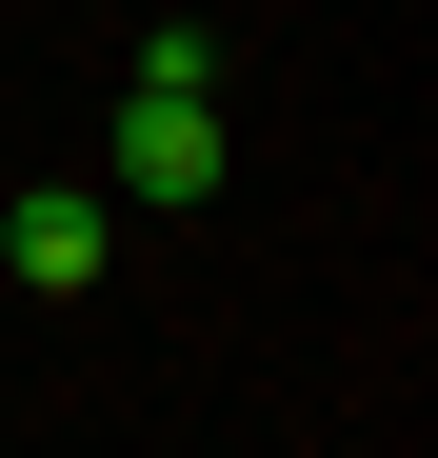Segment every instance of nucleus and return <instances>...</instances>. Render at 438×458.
I'll use <instances>...</instances> for the list:
<instances>
[{
	"instance_id": "nucleus-1",
	"label": "nucleus",
	"mask_w": 438,
	"mask_h": 458,
	"mask_svg": "<svg viewBox=\"0 0 438 458\" xmlns=\"http://www.w3.org/2000/svg\"><path fill=\"white\" fill-rule=\"evenodd\" d=\"M219 180H240L219 100H139V81H120V199H219Z\"/></svg>"
},
{
	"instance_id": "nucleus-2",
	"label": "nucleus",
	"mask_w": 438,
	"mask_h": 458,
	"mask_svg": "<svg viewBox=\"0 0 438 458\" xmlns=\"http://www.w3.org/2000/svg\"><path fill=\"white\" fill-rule=\"evenodd\" d=\"M100 240H120V219H100V199H80V180H40V199H21V219H0V259H21V279H40V299H80V279H100Z\"/></svg>"
},
{
	"instance_id": "nucleus-3",
	"label": "nucleus",
	"mask_w": 438,
	"mask_h": 458,
	"mask_svg": "<svg viewBox=\"0 0 438 458\" xmlns=\"http://www.w3.org/2000/svg\"><path fill=\"white\" fill-rule=\"evenodd\" d=\"M139 100H219V40L199 21H139Z\"/></svg>"
}]
</instances>
